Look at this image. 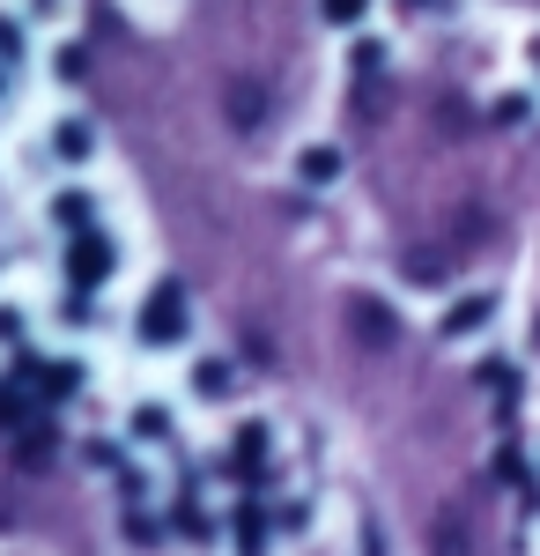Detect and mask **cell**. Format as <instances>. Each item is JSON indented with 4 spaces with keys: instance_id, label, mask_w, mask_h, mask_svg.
<instances>
[{
    "instance_id": "1",
    "label": "cell",
    "mask_w": 540,
    "mask_h": 556,
    "mask_svg": "<svg viewBox=\"0 0 540 556\" xmlns=\"http://www.w3.org/2000/svg\"><path fill=\"white\" fill-rule=\"evenodd\" d=\"M178 334H185V290H178V282H156V290H149V304H141V342H149V349H170Z\"/></svg>"
},
{
    "instance_id": "2",
    "label": "cell",
    "mask_w": 540,
    "mask_h": 556,
    "mask_svg": "<svg viewBox=\"0 0 540 556\" xmlns=\"http://www.w3.org/2000/svg\"><path fill=\"white\" fill-rule=\"evenodd\" d=\"M112 238H104V230H82V238H75V245H67V282H75V290H97V282H104V275H112Z\"/></svg>"
},
{
    "instance_id": "3",
    "label": "cell",
    "mask_w": 540,
    "mask_h": 556,
    "mask_svg": "<svg viewBox=\"0 0 540 556\" xmlns=\"http://www.w3.org/2000/svg\"><path fill=\"white\" fill-rule=\"evenodd\" d=\"M348 319H356V334H363L371 349H393V342H400L393 312H385V304H371V298H348Z\"/></svg>"
},
{
    "instance_id": "4",
    "label": "cell",
    "mask_w": 540,
    "mask_h": 556,
    "mask_svg": "<svg viewBox=\"0 0 540 556\" xmlns=\"http://www.w3.org/2000/svg\"><path fill=\"white\" fill-rule=\"evenodd\" d=\"M481 319H489V298H466V304H452V312H445V342H459V334H474Z\"/></svg>"
},
{
    "instance_id": "5",
    "label": "cell",
    "mask_w": 540,
    "mask_h": 556,
    "mask_svg": "<svg viewBox=\"0 0 540 556\" xmlns=\"http://www.w3.org/2000/svg\"><path fill=\"white\" fill-rule=\"evenodd\" d=\"M296 172H304V186H333V178H340V149H304Z\"/></svg>"
},
{
    "instance_id": "6",
    "label": "cell",
    "mask_w": 540,
    "mask_h": 556,
    "mask_svg": "<svg viewBox=\"0 0 540 556\" xmlns=\"http://www.w3.org/2000/svg\"><path fill=\"white\" fill-rule=\"evenodd\" d=\"M230 519H237V549H245V556H259V549H267V513H252V505H237Z\"/></svg>"
},
{
    "instance_id": "7",
    "label": "cell",
    "mask_w": 540,
    "mask_h": 556,
    "mask_svg": "<svg viewBox=\"0 0 540 556\" xmlns=\"http://www.w3.org/2000/svg\"><path fill=\"white\" fill-rule=\"evenodd\" d=\"M259 453H267V430L245 424V430H237V460H230V468H237V475H259Z\"/></svg>"
},
{
    "instance_id": "8",
    "label": "cell",
    "mask_w": 540,
    "mask_h": 556,
    "mask_svg": "<svg viewBox=\"0 0 540 556\" xmlns=\"http://www.w3.org/2000/svg\"><path fill=\"white\" fill-rule=\"evenodd\" d=\"M193 386H201V393H230V364H222V356H208V364H201V371H193Z\"/></svg>"
},
{
    "instance_id": "9",
    "label": "cell",
    "mask_w": 540,
    "mask_h": 556,
    "mask_svg": "<svg viewBox=\"0 0 540 556\" xmlns=\"http://www.w3.org/2000/svg\"><path fill=\"white\" fill-rule=\"evenodd\" d=\"M230 104H237V127H259V89H252V83L230 89Z\"/></svg>"
},
{
    "instance_id": "10",
    "label": "cell",
    "mask_w": 540,
    "mask_h": 556,
    "mask_svg": "<svg viewBox=\"0 0 540 556\" xmlns=\"http://www.w3.org/2000/svg\"><path fill=\"white\" fill-rule=\"evenodd\" d=\"M52 453H60V438H23V468H44V460H52Z\"/></svg>"
},
{
    "instance_id": "11",
    "label": "cell",
    "mask_w": 540,
    "mask_h": 556,
    "mask_svg": "<svg viewBox=\"0 0 540 556\" xmlns=\"http://www.w3.org/2000/svg\"><path fill=\"white\" fill-rule=\"evenodd\" d=\"M133 430H141V438H170V416H164V408H141Z\"/></svg>"
},
{
    "instance_id": "12",
    "label": "cell",
    "mask_w": 540,
    "mask_h": 556,
    "mask_svg": "<svg viewBox=\"0 0 540 556\" xmlns=\"http://www.w3.org/2000/svg\"><path fill=\"white\" fill-rule=\"evenodd\" d=\"M15 424H23V393L8 386V393H0V430H15Z\"/></svg>"
},
{
    "instance_id": "13",
    "label": "cell",
    "mask_w": 540,
    "mask_h": 556,
    "mask_svg": "<svg viewBox=\"0 0 540 556\" xmlns=\"http://www.w3.org/2000/svg\"><path fill=\"white\" fill-rule=\"evenodd\" d=\"M363 15V0H326V23H356Z\"/></svg>"
},
{
    "instance_id": "14",
    "label": "cell",
    "mask_w": 540,
    "mask_h": 556,
    "mask_svg": "<svg viewBox=\"0 0 540 556\" xmlns=\"http://www.w3.org/2000/svg\"><path fill=\"white\" fill-rule=\"evenodd\" d=\"M15 334H23V319H15V312H0V342H15Z\"/></svg>"
},
{
    "instance_id": "15",
    "label": "cell",
    "mask_w": 540,
    "mask_h": 556,
    "mask_svg": "<svg viewBox=\"0 0 540 556\" xmlns=\"http://www.w3.org/2000/svg\"><path fill=\"white\" fill-rule=\"evenodd\" d=\"M400 8H429V0H400Z\"/></svg>"
}]
</instances>
